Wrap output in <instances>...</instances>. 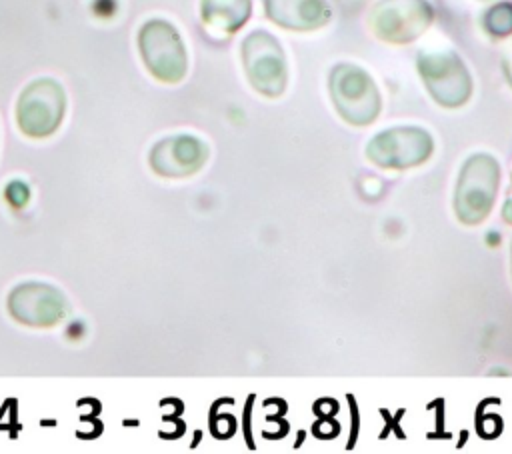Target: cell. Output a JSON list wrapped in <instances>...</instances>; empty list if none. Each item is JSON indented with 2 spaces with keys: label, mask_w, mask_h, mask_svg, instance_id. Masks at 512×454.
Segmentation results:
<instances>
[{
  "label": "cell",
  "mask_w": 512,
  "mask_h": 454,
  "mask_svg": "<svg viewBox=\"0 0 512 454\" xmlns=\"http://www.w3.org/2000/svg\"><path fill=\"white\" fill-rule=\"evenodd\" d=\"M66 96L52 78H38L24 88L16 104V122L30 138L50 136L62 122Z\"/></svg>",
  "instance_id": "cell-1"
},
{
  "label": "cell",
  "mask_w": 512,
  "mask_h": 454,
  "mask_svg": "<svg viewBox=\"0 0 512 454\" xmlns=\"http://www.w3.org/2000/svg\"><path fill=\"white\" fill-rule=\"evenodd\" d=\"M140 56L150 74L162 82H178L186 72L184 44L172 24L150 20L138 34Z\"/></svg>",
  "instance_id": "cell-2"
},
{
  "label": "cell",
  "mask_w": 512,
  "mask_h": 454,
  "mask_svg": "<svg viewBox=\"0 0 512 454\" xmlns=\"http://www.w3.org/2000/svg\"><path fill=\"white\" fill-rule=\"evenodd\" d=\"M10 314L28 326H52L64 314L62 294L40 282H26L12 290L8 300Z\"/></svg>",
  "instance_id": "cell-3"
},
{
  "label": "cell",
  "mask_w": 512,
  "mask_h": 454,
  "mask_svg": "<svg viewBox=\"0 0 512 454\" xmlns=\"http://www.w3.org/2000/svg\"><path fill=\"white\" fill-rule=\"evenodd\" d=\"M204 162V146L190 136L162 140L150 154V164L158 174L182 176L194 172Z\"/></svg>",
  "instance_id": "cell-4"
},
{
  "label": "cell",
  "mask_w": 512,
  "mask_h": 454,
  "mask_svg": "<svg viewBox=\"0 0 512 454\" xmlns=\"http://www.w3.org/2000/svg\"><path fill=\"white\" fill-rule=\"evenodd\" d=\"M250 10L248 0H204L202 14L204 20L222 30H234L240 26Z\"/></svg>",
  "instance_id": "cell-5"
}]
</instances>
